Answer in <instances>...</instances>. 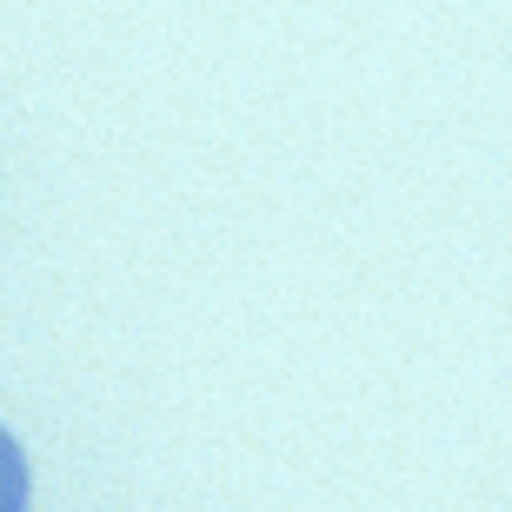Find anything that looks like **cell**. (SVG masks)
Wrapping results in <instances>:
<instances>
[{"instance_id":"obj_1","label":"cell","mask_w":512,"mask_h":512,"mask_svg":"<svg viewBox=\"0 0 512 512\" xmlns=\"http://www.w3.org/2000/svg\"><path fill=\"white\" fill-rule=\"evenodd\" d=\"M27 493H34L27 453H20V439L0 426V512H27Z\"/></svg>"}]
</instances>
